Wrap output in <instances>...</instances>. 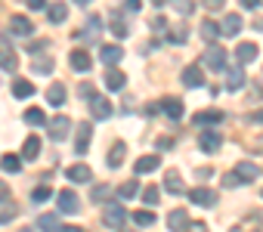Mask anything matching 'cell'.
<instances>
[{
	"label": "cell",
	"instance_id": "7c38bea8",
	"mask_svg": "<svg viewBox=\"0 0 263 232\" xmlns=\"http://www.w3.org/2000/svg\"><path fill=\"white\" fill-rule=\"evenodd\" d=\"M189 198H192V204H198V207H214V204H217V195H214L211 189H192Z\"/></svg>",
	"mask_w": 263,
	"mask_h": 232
},
{
	"label": "cell",
	"instance_id": "1f68e13d",
	"mask_svg": "<svg viewBox=\"0 0 263 232\" xmlns=\"http://www.w3.org/2000/svg\"><path fill=\"white\" fill-rule=\"evenodd\" d=\"M47 102H50V105H56V108H59V105H62V102H65V87H62V84H53V87H50V90H47Z\"/></svg>",
	"mask_w": 263,
	"mask_h": 232
},
{
	"label": "cell",
	"instance_id": "ab89813d",
	"mask_svg": "<svg viewBox=\"0 0 263 232\" xmlns=\"http://www.w3.org/2000/svg\"><path fill=\"white\" fill-rule=\"evenodd\" d=\"M171 4H174V10H177L180 16H189V13L195 10V4H192V0H171Z\"/></svg>",
	"mask_w": 263,
	"mask_h": 232
},
{
	"label": "cell",
	"instance_id": "6da1fadb",
	"mask_svg": "<svg viewBox=\"0 0 263 232\" xmlns=\"http://www.w3.org/2000/svg\"><path fill=\"white\" fill-rule=\"evenodd\" d=\"M124 220H127L124 204H121V201H108V204H105V210H102V223H105L108 229H121V226H124Z\"/></svg>",
	"mask_w": 263,
	"mask_h": 232
},
{
	"label": "cell",
	"instance_id": "4316f807",
	"mask_svg": "<svg viewBox=\"0 0 263 232\" xmlns=\"http://www.w3.org/2000/svg\"><path fill=\"white\" fill-rule=\"evenodd\" d=\"M37 229H41V232H62V226H59V217H56V214H44V217L37 220Z\"/></svg>",
	"mask_w": 263,
	"mask_h": 232
},
{
	"label": "cell",
	"instance_id": "d6986e66",
	"mask_svg": "<svg viewBox=\"0 0 263 232\" xmlns=\"http://www.w3.org/2000/svg\"><path fill=\"white\" fill-rule=\"evenodd\" d=\"M220 34H223V25H217L214 19H204V22H201V37H204V41H211V44H214Z\"/></svg>",
	"mask_w": 263,
	"mask_h": 232
},
{
	"label": "cell",
	"instance_id": "9a60e30c",
	"mask_svg": "<svg viewBox=\"0 0 263 232\" xmlns=\"http://www.w3.org/2000/svg\"><path fill=\"white\" fill-rule=\"evenodd\" d=\"M0 68L4 71H19V56L10 47H0Z\"/></svg>",
	"mask_w": 263,
	"mask_h": 232
},
{
	"label": "cell",
	"instance_id": "7402d4cb",
	"mask_svg": "<svg viewBox=\"0 0 263 232\" xmlns=\"http://www.w3.org/2000/svg\"><path fill=\"white\" fill-rule=\"evenodd\" d=\"M241 25H245V22H241V16L229 13V16L223 19V34H226V37H232V34H238V31H241Z\"/></svg>",
	"mask_w": 263,
	"mask_h": 232
},
{
	"label": "cell",
	"instance_id": "ee69618b",
	"mask_svg": "<svg viewBox=\"0 0 263 232\" xmlns=\"http://www.w3.org/2000/svg\"><path fill=\"white\" fill-rule=\"evenodd\" d=\"M167 41H174V44H183V41H186V28H174V31L167 34Z\"/></svg>",
	"mask_w": 263,
	"mask_h": 232
},
{
	"label": "cell",
	"instance_id": "f6af8a7d",
	"mask_svg": "<svg viewBox=\"0 0 263 232\" xmlns=\"http://www.w3.org/2000/svg\"><path fill=\"white\" fill-rule=\"evenodd\" d=\"M238 183H241V180H238V173H235V170L223 177V186H226V189H232V186H238Z\"/></svg>",
	"mask_w": 263,
	"mask_h": 232
},
{
	"label": "cell",
	"instance_id": "52a82bcc",
	"mask_svg": "<svg viewBox=\"0 0 263 232\" xmlns=\"http://www.w3.org/2000/svg\"><path fill=\"white\" fill-rule=\"evenodd\" d=\"M220 121H223L220 108H208V111H195L192 114V124H198V127H211V124H220Z\"/></svg>",
	"mask_w": 263,
	"mask_h": 232
},
{
	"label": "cell",
	"instance_id": "ffe728a7",
	"mask_svg": "<svg viewBox=\"0 0 263 232\" xmlns=\"http://www.w3.org/2000/svg\"><path fill=\"white\" fill-rule=\"evenodd\" d=\"M124 84H127L124 71H118V68H108V71H105V87H108V90H124Z\"/></svg>",
	"mask_w": 263,
	"mask_h": 232
},
{
	"label": "cell",
	"instance_id": "6f0895ef",
	"mask_svg": "<svg viewBox=\"0 0 263 232\" xmlns=\"http://www.w3.org/2000/svg\"><path fill=\"white\" fill-rule=\"evenodd\" d=\"M62 232H84V229H74V226H68V229H65V226H62Z\"/></svg>",
	"mask_w": 263,
	"mask_h": 232
},
{
	"label": "cell",
	"instance_id": "f35d334b",
	"mask_svg": "<svg viewBox=\"0 0 263 232\" xmlns=\"http://www.w3.org/2000/svg\"><path fill=\"white\" fill-rule=\"evenodd\" d=\"M108 28H111V34H115V37H121V41H124V37L130 34V28H127V25H124V22H121L118 16L111 19V25H108Z\"/></svg>",
	"mask_w": 263,
	"mask_h": 232
},
{
	"label": "cell",
	"instance_id": "484cf974",
	"mask_svg": "<svg viewBox=\"0 0 263 232\" xmlns=\"http://www.w3.org/2000/svg\"><path fill=\"white\" fill-rule=\"evenodd\" d=\"M164 186H167V192H174V195L186 192V186H183V180H180L177 170H167V173H164Z\"/></svg>",
	"mask_w": 263,
	"mask_h": 232
},
{
	"label": "cell",
	"instance_id": "b9f144b4",
	"mask_svg": "<svg viewBox=\"0 0 263 232\" xmlns=\"http://www.w3.org/2000/svg\"><path fill=\"white\" fill-rule=\"evenodd\" d=\"M143 201H146L149 207H155V204H158V189H155V186H146V189H143Z\"/></svg>",
	"mask_w": 263,
	"mask_h": 232
},
{
	"label": "cell",
	"instance_id": "816d5d0a",
	"mask_svg": "<svg viewBox=\"0 0 263 232\" xmlns=\"http://www.w3.org/2000/svg\"><path fill=\"white\" fill-rule=\"evenodd\" d=\"M152 28H155V31H158V34H161V31H164V28H167V22H164V19H155V22H152Z\"/></svg>",
	"mask_w": 263,
	"mask_h": 232
},
{
	"label": "cell",
	"instance_id": "6125c7cd",
	"mask_svg": "<svg viewBox=\"0 0 263 232\" xmlns=\"http://www.w3.org/2000/svg\"><path fill=\"white\" fill-rule=\"evenodd\" d=\"M118 232H134V229H124V226H121V229H118Z\"/></svg>",
	"mask_w": 263,
	"mask_h": 232
},
{
	"label": "cell",
	"instance_id": "7dc6e473",
	"mask_svg": "<svg viewBox=\"0 0 263 232\" xmlns=\"http://www.w3.org/2000/svg\"><path fill=\"white\" fill-rule=\"evenodd\" d=\"M186 232H211V229H208V226H204L201 220H192V226H189Z\"/></svg>",
	"mask_w": 263,
	"mask_h": 232
},
{
	"label": "cell",
	"instance_id": "836d02e7",
	"mask_svg": "<svg viewBox=\"0 0 263 232\" xmlns=\"http://www.w3.org/2000/svg\"><path fill=\"white\" fill-rule=\"evenodd\" d=\"M99 25H102V22H99V16H93V19H87V28H81L78 34H84V37H93V41H96V37H99Z\"/></svg>",
	"mask_w": 263,
	"mask_h": 232
},
{
	"label": "cell",
	"instance_id": "ba28073f",
	"mask_svg": "<svg viewBox=\"0 0 263 232\" xmlns=\"http://www.w3.org/2000/svg\"><path fill=\"white\" fill-rule=\"evenodd\" d=\"M19 217V204L4 192V195H0V223H13Z\"/></svg>",
	"mask_w": 263,
	"mask_h": 232
},
{
	"label": "cell",
	"instance_id": "4fadbf2b",
	"mask_svg": "<svg viewBox=\"0 0 263 232\" xmlns=\"http://www.w3.org/2000/svg\"><path fill=\"white\" fill-rule=\"evenodd\" d=\"M183 84H186V87H192V90L204 87V74H201V68H198V65H189V68L183 71Z\"/></svg>",
	"mask_w": 263,
	"mask_h": 232
},
{
	"label": "cell",
	"instance_id": "91938a15",
	"mask_svg": "<svg viewBox=\"0 0 263 232\" xmlns=\"http://www.w3.org/2000/svg\"><path fill=\"white\" fill-rule=\"evenodd\" d=\"M74 4H81V7H87V4H90V0H74Z\"/></svg>",
	"mask_w": 263,
	"mask_h": 232
},
{
	"label": "cell",
	"instance_id": "83f0119b",
	"mask_svg": "<svg viewBox=\"0 0 263 232\" xmlns=\"http://www.w3.org/2000/svg\"><path fill=\"white\" fill-rule=\"evenodd\" d=\"M47 16H50V22H53V25H59V22H65L68 7H65V4H50V7H47Z\"/></svg>",
	"mask_w": 263,
	"mask_h": 232
},
{
	"label": "cell",
	"instance_id": "11a10c76",
	"mask_svg": "<svg viewBox=\"0 0 263 232\" xmlns=\"http://www.w3.org/2000/svg\"><path fill=\"white\" fill-rule=\"evenodd\" d=\"M251 121H263V111H254V114H251Z\"/></svg>",
	"mask_w": 263,
	"mask_h": 232
},
{
	"label": "cell",
	"instance_id": "5b68a950",
	"mask_svg": "<svg viewBox=\"0 0 263 232\" xmlns=\"http://www.w3.org/2000/svg\"><path fill=\"white\" fill-rule=\"evenodd\" d=\"M198 146H201V152L214 155V152H220V146H223V137H220L217 130H204V133L198 137Z\"/></svg>",
	"mask_w": 263,
	"mask_h": 232
},
{
	"label": "cell",
	"instance_id": "7a4b0ae2",
	"mask_svg": "<svg viewBox=\"0 0 263 232\" xmlns=\"http://www.w3.org/2000/svg\"><path fill=\"white\" fill-rule=\"evenodd\" d=\"M111 111H115L111 102H108L105 96H96V93H93V99H90V114H93V118H96V121H105V118H111Z\"/></svg>",
	"mask_w": 263,
	"mask_h": 232
},
{
	"label": "cell",
	"instance_id": "ac0fdd59",
	"mask_svg": "<svg viewBox=\"0 0 263 232\" xmlns=\"http://www.w3.org/2000/svg\"><path fill=\"white\" fill-rule=\"evenodd\" d=\"M161 108H164L167 118H174V121H180V118H183V102H180L177 96H167V99L161 102Z\"/></svg>",
	"mask_w": 263,
	"mask_h": 232
},
{
	"label": "cell",
	"instance_id": "680465c9",
	"mask_svg": "<svg viewBox=\"0 0 263 232\" xmlns=\"http://www.w3.org/2000/svg\"><path fill=\"white\" fill-rule=\"evenodd\" d=\"M152 4H155V7H164V4H167V0H152Z\"/></svg>",
	"mask_w": 263,
	"mask_h": 232
},
{
	"label": "cell",
	"instance_id": "f5cc1de1",
	"mask_svg": "<svg viewBox=\"0 0 263 232\" xmlns=\"http://www.w3.org/2000/svg\"><path fill=\"white\" fill-rule=\"evenodd\" d=\"M47 47H50L47 41H37V44H31V53H41V50H47Z\"/></svg>",
	"mask_w": 263,
	"mask_h": 232
},
{
	"label": "cell",
	"instance_id": "bcb514c9",
	"mask_svg": "<svg viewBox=\"0 0 263 232\" xmlns=\"http://www.w3.org/2000/svg\"><path fill=\"white\" fill-rule=\"evenodd\" d=\"M223 4H226V0H204V10H223Z\"/></svg>",
	"mask_w": 263,
	"mask_h": 232
},
{
	"label": "cell",
	"instance_id": "d590c367",
	"mask_svg": "<svg viewBox=\"0 0 263 232\" xmlns=\"http://www.w3.org/2000/svg\"><path fill=\"white\" fill-rule=\"evenodd\" d=\"M134 223H137L140 229H143V226H152V223H155V214H152V210H143V207H140V210L134 214Z\"/></svg>",
	"mask_w": 263,
	"mask_h": 232
},
{
	"label": "cell",
	"instance_id": "9f6ffc18",
	"mask_svg": "<svg viewBox=\"0 0 263 232\" xmlns=\"http://www.w3.org/2000/svg\"><path fill=\"white\" fill-rule=\"evenodd\" d=\"M232 232H248V229H241V226H238V229H232ZM251 232H260V226H254Z\"/></svg>",
	"mask_w": 263,
	"mask_h": 232
},
{
	"label": "cell",
	"instance_id": "60d3db41",
	"mask_svg": "<svg viewBox=\"0 0 263 232\" xmlns=\"http://www.w3.org/2000/svg\"><path fill=\"white\" fill-rule=\"evenodd\" d=\"M118 195H121V198H134V195H137V180H127V183L118 189Z\"/></svg>",
	"mask_w": 263,
	"mask_h": 232
},
{
	"label": "cell",
	"instance_id": "277c9868",
	"mask_svg": "<svg viewBox=\"0 0 263 232\" xmlns=\"http://www.w3.org/2000/svg\"><path fill=\"white\" fill-rule=\"evenodd\" d=\"M90 137H93V124H78V133H74V152L78 155L90 152Z\"/></svg>",
	"mask_w": 263,
	"mask_h": 232
},
{
	"label": "cell",
	"instance_id": "cb8c5ba5",
	"mask_svg": "<svg viewBox=\"0 0 263 232\" xmlns=\"http://www.w3.org/2000/svg\"><path fill=\"white\" fill-rule=\"evenodd\" d=\"M37 155H41V140H37V137H28L25 146H22V158H25V161H34Z\"/></svg>",
	"mask_w": 263,
	"mask_h": 232
},
{
	"label": "cell",
	"instance_id": "d6a6232c",
	"mask_svg": "<svg viewBox=\"0 0 263 232\" xmlns=\"http://www.w3.org/2000/svg\"><path fill=\"white\" fill-rule=\"evenodd\" d=\"M124 155H127L124 143H115L111 152H108V167H121V164H124Z\"/></svg>",
	"mask_w": 263,
	"mask_h": 232
},
{
	"label": "cell",
	"instance_id": "8992f818",
	"mask_svg": "<svg viewBox=\"0 0 263 232\" xmlns=\"http://www.w3.org/2000/svg\"><path fill=\"white\" fill-rule=\"evenodd\" d=\"M56 201H59V210H62V214H78V210H81V201H78V195H74L71 189H62V192L56 195Z\"/></svg>",
	"mask_w": 263,
	"mask_h": 232
},
{
	"label": "cell",
	"instance_id": "f1b7e54d",
	"mask_svg": "<svg viewBox=\"0 0 263 232\" xmlns=\"http://www.w3.org/2000/svg\"><path fill=\"white\" fill-rule=\"evenodd\" d=\"M22 161L25 158H19V155H4V158H0V167H4L7 173H19L22 170Z\"/></svg>",
	"mask_w": 263,
	"mask_h": 232
},
{
	"label": "cell",
	"instance_id": "681fc988",
	"mask_svg": "<svg viewBox=\"0 0 263 232\" xmlns=\"http://www.w3.org/2000/svg\"><path fill=\"white\" fill-rule=\"evenodd\" d=\"M25 4H28L31 10H44V7H47V0H25Z\"/></svg>",
	"mask_w": 263,
	"mask_h": 232
},
{
	"label": "cell",
	"instance_id": "f546056e",
	"mask_svg": "<svg viewBox=\"0 0 263 232\" xmlns=\"http://www.w3.org/2000/svg\"><path fill=\"white\" fill-rule=\"evenodd\" d=\"M241 87H245V71H241V68H232L229 78H226V90L235 93V90H241Z\"/></svg>",
	"mask_w": 263,
	"mask_h": 232
},
{
	"label": "cell",
	"instance_id": "603a6c76",
	"mask_svg": "<svg viewBox=\"0 0 263 232\" xmlns=\"http://www.w3.org/2000/svg\"><path fill=\"white\" fill-rule=\"evenodd\" d=\"M71 65L78 68V71H90V53L87 50H71Z\"/></svg>",
	"mask_w": 263,
	"mask_h": 232
},
{
	"label": "cell",
	"instance_id": "44dd1931",
	"mask_svg": "<svg viewBox=\"0 0 263 232\" xmlns=\"http://www.w3.org/2000/svg\"><path fill=\"white\" fill-rule=\"evenodd\" d=\"M90 173H93V170H90L87 164H71L65 177H68L71 183H87V180H90Z\"/></svg>",
	"mask_w": 263,
	"mask_h": 232
},
{
	"label": "cell",
	"instance_id": "2e32d148",
	"mask_svg": "<svg viewBox=\"0 0 263 232\" xmlns=\"http://www.w3.org/2000/svg\"><path fill=\"white\" fill-rule=\"evenodd\" d=\"M99 56H102V62H105V65H115V62H121L124 50H121L118 44H105V47H99Z\"/></svg>",
	"mask_w": 263,
	"mask_h": 232
},
{
	"label": "cell",
	"instance_id": "e0dca14e",
	"mask_svg": "<svg viewBox=\"0 0 263 232\" xmlns=\"http://www.w3.org/2000/svg\"><path fill=\"white\" fill-rule=\"evenodd\" d=\"M235 59H238V65L254 62V59H257V47H254V44H248V41H245V44H238V47H235Z\"/></svg>",
	"mask_w": 263,
	"mask_h": 232
},
{
	"label": "cell",
	"instance_id": "4dcf8cb0",
	"mask_svg": "<svg viewBox=\"0 0 263 232\" xmlns=\"http://www.w3.org/2000/svg\"><path fill=\"white\" fill-rule=\"evenodd\" d=\"M31 93H34V84H31V81H22V78L13 81V96H16V99H25V96H31Z\"/></svg>",
	"mask_w": 263,
	"mask_h": 232
},
{
	"label": "cell",
	"instance_id": "5bb4252c",
	"mask_svg": "<svg viewBox=\"0 0 263 232\" xmlns=\"http://www.w3.org/2000/svg\"><path fill=\"white\" fill-rule=\"evenodd\" d=\"M235 173H238V180H241V183H254V180L260 177V167H257L254 161H241V164L235 167Z\"/></svg>",
	"mask_w": 263,
	"mask_h": 232
},
{
	"label": "cell",
	"instance_id": "d4e9b609",
	"mask_svg": "<svg viewBox=\"0 0 263 232\" xmlns=\"http://www.w3.org/2000/svg\"><path fill=\"white\" fill-rule=\"evenodd\" d=\"M158 164H161L158 155H143V158L137 161V173H152V170H158Z\"/></svg>",
	"mask_w": 263,
	"mask_h": 232
},
{
	"label": "cell",
	"instance_id": "30bf717a",
	"mask_svg": "<svg viewBox=\"0 0 263 232\" xmlns=\"http://www.w3.org/2000/svg\"><path fill=\"white\" fill-rule=\"evenodd\" d=\"M10 31H13L16 37H31V34H34V22L25 19V16H13V19H10Z\"/></svg>",
	"mask_w": 263,
	"mask_h": 232
},
{
	"label": "cell",
	"instance_id": "9c48e42d",
	"mask_svg": "<svg viewBox=\"0 0 263 232\" xmlns=\"http://www.w3.org/2000/svg\"><path fill=\"white\" fill-rule=\"evenodd\" d=\"M47 130H50V140H56V143H59V140H65V137H68L71 121L65 118V114H59V118H53V121H50V127H47Z\"/></svg>",
	"mask_w": 263,
	"mask_h": 232
},
{
	"label": "cell",
	"instance_id": "db71d44e",
	"mask_svg": "<svg viewBox=\"0 0 263 232\" xmlns=\"http://www.w3.org/2000/svg\"><path fill=\"white\" fill-rule=\"evenodd\" d=\"M195 173H198V180H208V177H211L214 170H208V167H201V170H195Z\"/></svg>",
	"mask_w": 263,
	"mask_h": 232
},
{
	"label": "cell",
	"instance_id": "e575fe53",
	"mask_svg": "<svg viewBox=\"0 0 263 232\" xmlns=\"http://www.w3.org/2000/svg\"><path fill=\"white\" fill-rule=\"evenodd\" d=\"M31 71H34V74H47V71H53V59H50V56L34 59V62H31Z\"/></svg>",
	"mask_w": 263,
	"mask_h": 232
},
{
	"label": "cell",
	"instance_id": "8fae6325",
	"mask_svg": "<svg viewBox=\"0 0 263 232\" xmlns=\"http://www.w3.org/2000/svg\"><path fill=\"white\" fill-rule=\"evenodd\" d=\"M167 229H171V232H186V229H189V214H186L183 207L171 210V214H167Z\"/></svg>",
	"mask_w": 263,
	"mask_h": 232
},
{
	"label": "cell",
	"instance_id": "7bdbcfd3",
	"mask_svg": "<svg viewBox=\"0 0 263 232\" xmlns=\"http://www.w3.org/2000/svg\"><path fill=\"white\" fill-rule=\"evenodd\" d=\"M108 192H111V186H96L90 198H93V201H105V195H108Z\"/></svg>",
	"mask_w": 263,
	"mask_h": 232
},
{
	"label": "cell",
	"instance_id": "74e56055",
	"mask_svg": "<svg viewBox=\"0 0 263 232\" xmlns=\"http://www.w3.org/2000/svg\"><path fill=\"white\" fill-rule=\"evenodd\" d=\"M25 121L34 124V127H37V124H47V118H44V111H41V108H28V111H25Z\"/></svg>",
	"mask_w": 263,
	"mask_h": 232
},
{
	"label": "cell",
	"instance_id": "c3c4849f",
	"mask_svg": "<svg viewBox=\"0 0 263 232\" xmlns=\"http://www.w3.org/2000/svg\"><path fill=\"white\" fill-rule=\"evenodd\" d=\"M124 7H127V10H130V13H137V10H140V7H143V4H140V0H124Z\"/></svg>",
	"mask_w": 263,
	"mask_h": 232
},
{
	"label": "cell",
	"instance_id": "94428289",
	"mask_svg": "<svg viewBox=\"0 0 263 232\" xmlns=\"http://www.w3.org/2000/svg\"><path fill=\"white\" fill-rule=\"evenodd\" d=\"M4 192H7V186H4V183H0V195H4Z\"/></svg>",
	"mask_w": 263,
	"mask_h": 232
},
{
	"label": "cell",
	"instance_id": "8d00e7d4",
	"mask_svg": "<svg viewBox=\"0 0 263 232\" xmlns=\"http://www.w3.org/2000/svg\"><path fill=\"white\" fill-rule=\"evenodd\" d=\"M50 195H53V189H50V186L44 183V186H37V189H34L31 201H34V204H44V201H50Z\"/></svg>",
	"mask_w": 263,
	"mask_h": 232
},
{
	"label": "cell",
	"instance_id": "f907efd6",
	"mask_svg": "<svg viewBox=\"0 0 263 232\" xmlns=\"http://www.w3.org/2000/svg\"><path fill=\"white\" fill-rule=\"evenodd\" d=\"M238 4H241L245 10H257V7H260V0H238Z\"/></svg>",
	"mask_w": 263,
	"mask_h": 232
},
{
	"label": "cell",
	"instance_id": "3957f363",
	"mask_svg": "<svg viewBox=\"0 0 263 232\" xmlns=\"http://www.w3.org/2000/svg\"><path fill=\"white\" fill-rule=\"evenodd\" d=\"M204 65L208 68H214V71H220V68H226V50H220V47H208L204 50Z\"/></svg>",
	"mask_w": 263,
	"mask_h": 232
}]
</instances>
